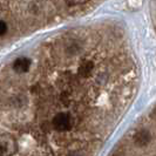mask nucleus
Segmentation results:
<instances>
[{"instance_id": "3", "label": "nucleus", "mask_w": 156, "mask_h": 156, "mask_svg": "<svg viewBox=\"0 0 156 156\" xmlns=\"http://www.w3.org/2000/svg\"><path fill=\"white\" fill-rule=\"evenodd\" d=\"M7 32V23L2 20H0V37L1 35H5Z\"/></svg>"}, {"instance_id": "1", "label": "nucleus", "mask_w": 156, "mask_h": 156, "mask_svg": "<svg viewBox=\"0 0 156 156\" xmlns=\"http://www.w3.org/2000/svg\"><path fill=\"white\" fill-rule=\"evenodd\" d=\"M30 67H31V60L28 58H25V56L18 58L13 62V70L18 74L27 73L30 70Z\"/></svg>"}, {"instance_id": "2", "label": "nucleus", "mask_w": 156, "mask_h": 156, "mask_svg": "<svg viewBox=\"0 0 156 156\" xmlns=\"http://www.w3.org/2000/svg\"><path fill=\"white\" fill-rule=\"evenodd\" d=\"M149 142V133L147 130H141L136 136V143L139 146H146Z\"/></svg>"}]
</instances>
